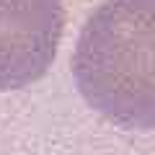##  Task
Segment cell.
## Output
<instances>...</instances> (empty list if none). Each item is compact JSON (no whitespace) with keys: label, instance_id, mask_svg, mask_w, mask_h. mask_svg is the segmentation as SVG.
<instances>
[{"label":"cell","instance_id":"cell-2","mask_svg":"<svg viewBox=\"0 0 155 155\" xmlns=\"http://www.w3.org/2000/svg\"><path fill=\"white\" fill-rule=\"evenodd\" d=\"M65 31L62 0H0V91L36 83Z\"/></svg>","mask_w":155,"mask_h":155},{"label":"cell","instance_id":"cell-1","mask_svg":"<svg viewBox=\"0 0 155 155\" xmlns=\"http://www.w3.org/2000/svg\"><path fill=\"white\" fill-rule=\"evenodd\" d=\"M155 0H106L85 21L72 75L88 106L124 129L150 132Z\"/></svg>","mask_w":155,"mask_h":155}]
</instances>
